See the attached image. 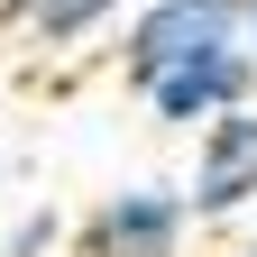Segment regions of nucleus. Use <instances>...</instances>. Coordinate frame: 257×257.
Here are the masks:
<instances>
[{
  "instance_id": "nucleus-2",
  "label": "nucleus",
  "mask_w": 257,
  "mask_h": 257,
  "mask_svg": "<svg viewBox=\"0 0 257 257\" xmlns=\"http://www.w3.org/2000/svg\"><path fill=\"white\" fill-rule=\"evenodd\" d=\"M184 239H193V202L166 175L119 184V193H101V202L74 220V248L83 257H184Z\"/></svg>"
},
{
  "instance_id": "nucleus-7",
  "label": "nucleus",
  "mask_w": 257,
  "mask_h": 257,
  "mask_svg": "<svg viewBox=\"0 0 257 257\" xmlns=\"http://www.w3.org/2000/svg\"><path fill=\"white\" fill-rule=\"evenodd\" d=\"M248 55H257V0H248Z\"/></svg>"
},
{
  "instance_id": "nucleus-5",
  "label": "nucleus",
  "mask_w": 257,
  "mask_h": 257,
  "mask_svg": "<svg viewBox=\"0 0 257 257\" xmlns=\"http://www.w3.org/2000/svg\"><path fill=\"white\" fill-rule=\"evenodd\" d=\"M119 10H128V0H28V10L10 19V37H19L28 55H83Z\"/></svg>"
},
{
  "instance_id": "nucleus-1",
  "label": "nucleus",
  "mask_w": 257,
  "mask_h": 257,
  "mask_svg": "<svg viewBox=\"0 0 257 257\" xmlns=\"http://www.w3.org/2000/svg\"><path fill=\"white\" fill-rule=\"evenodd\" d=\"M239 37H248V0H138V10L119 19V83L147 92L166 64L239 46Z\"/></svg>"
},
{
  "instance_id": "nucleus-3",
  "label": "nucleus",
  "mask_w": 257,
  "mask_h": 257,
  "mask_svg": "<svg viewBox=\"0 0 257 257\" xmlns=\"http://www.w3.org/2000/svg\"><path fill=\"white\" fill-rule=\"evenodd\" d=\"M184 202H193V230H220V220H248L257 211V101L220 110L193 128V175H184Z\"/></svg>"
},
{
  "instance_id": "nucleus-6",
  "label": "nucleus",
  "mask_w": 257,
  "mask_h": 257,
  "mask_svg": "<svg viewBox=\"0 0 257 257\" xmlns=\"http://www.w3.org/2000/svg\"><path fill=\"white\" fill-rule=\"evenodd\" d=\"M55 248H64V220H55L46 202H37V211H19V220H10V239H0V257H55Z\"/></svg>"
},
{
  "instance_id": "nucleus-8",
  "label": "nucleus",
  "mask_w": 257,
  "mask_h": 257,
  "mask_svg": "<svg viewBox=\"0 0 257 257\" xmlns=\"http://www.w3.org/2000/svg\"><path fill=\"white\" fill-rule=\"evenodd\" d=\"M230 257H257V230H248V239H239V248H230Z\"/></svg>"
},
{
  "instance_id": "nucleus-4",
  "label": "nucleus",
  "mask_w": 257,
  "mask_h": 257,
  "mask_svg": "<svg viewBox=\"0 0 257 257\" xmlns=\"http://www.w3.org/2000/svg\"><path fill=\"white\" fill-rule=\"evenodd\" d=\"M239 101H257V55H248V37L239 46H211V55H184V64H166L147 92H138V110L156 119V128H202V119H220V110H239Z\"/></svg>"
}]
</instances>
